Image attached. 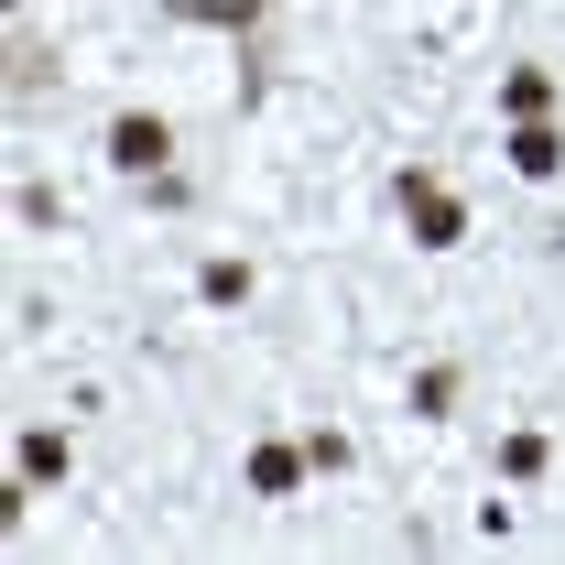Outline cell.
Instances as JSON below:
<instances>
[{"mask_svg": "<svg viewBox=\"0 0 565 565\" xmlns=\"http://www.w3.org/2000/svg\"><path fill=\"white\" fill-rule=\"evenodd\" d=\"M544 98H555V87H544V76H533V66H522V76H511V87H500V109H511V120H544Z\"/></svg>", "mask_w": 565, "mask_h": 565, "instance_id": "obj_6", "label": "cell"}, {"mask_svg": "<svg viewBox=\"0 0 565 565\" xmlns=\"http://www.w3.org/2000/svg\"><path fill=\"white\" fill-rule=\"evenodd\" d=\"M403 217H414V239H424V250H457V239H468V207H457L435 174H403Z\"/></svg>", "mask_w": 565, "mask_h": 565, "instance_id": "obj_1", "label": "cell"}, {"mask_svg": "<svg viewBox=\"0 0 565 565\" xmlns=\"http://www.w3.org/2000/svg\"><path fill=\"white\" fill-rule=\"evenodd\" d=\"M294 479H305V457H294V446H262V457H250V490H262V500H282Z\"/></svg>", "mask_w": 565, "mask_h": 565, "instance_id": "obj_4", "label": "cell"}, {"mask_svg": "<svg viewBox=\"0 0 565 565\" xmlns=\"http://www.w3.org/2000/svg\"><path fill=\"white\" fill-rule=\"evenodd\" d=\"M22 479H33V490L66 479V435H22Z\"/></svg>", "mask_w": 565, "mask_h": 565, "instance_id": "obj_5", "label": "cell"}, {"mask_svg": "<svg viewBox=\"0 0 565 565\" xmlns=\"http://www.w3.org/2000/svg\"><path fill=\"white\" fill-rule=\"evenodd\" d=\"M196 294H207V305H239V294H250V273H239V262H207V273H196Z\"/></svg>", "mask_w": 565, "mask_h": 565, "instance_id": "obj_7", "label": "cell"}, {"mask_svg": "<svg viewBox=\"0 0 565 565\" xmlns=\"http://www.w3.org/2000/svg\"><path fill=\"white\" fill-rule=\"evenodd\" d=\"M163 152H174V131H163V120H109V163H131V174H163Z\"/></svg>", "mask_w": 565, "mask_h": 565, "instance_id": "obj_2", "label": "cell"}, {"mask_svg": "<svg viewBox=\"0 0 565 565\" xmlns=\"http://www.w3.org/2000/svg\"><path fill=\"white\" fill-rule=\"evenodd\" d=\"M511 163H522V174L544 185V174H565V141L544 131V120H522V131H511Z\"/></svg>", "mask_w": 565, "mask_h": 565, "instance_id": "obj_3", "label": "cell"}]
</instances>
